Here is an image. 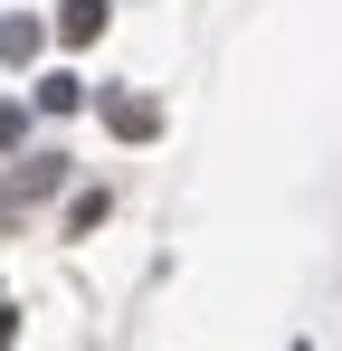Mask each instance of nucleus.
<instances>
[{"label":"nucleus","instance_id":"nucleus-6","mask_svg":"<svg viewBox=\"0 0 342 351\" xmlns=\"http://www.w3.org/2000/svg\"><path fill=\"white\" fill-rule=\"evenodd\" d=\"M105 209H114L105 190H76V199H67V228H95V219H105Z\"/></svg>","mask_w":342,"mask_h":351},{"label":"nucleus","instance_id":"nucleus-1","mask_svg":"<svg viewBox=\"0 0 342 351\" xmlns=\"http://www.w3.org/2000/svg\"><path fill=\"white\" fill-rule=\"evenodd\" d=\"M105 123L124 143H152V133H162V105H152V95H105Z\"/></svg>","mask_w":342,"mask_h":351},{"label":"nucleus","instance_id":"nucleus-4","mask_svg":"<svg viewBox=\"0 0 342 351\" xmlns=\"http://www.w3.org/2000/svg\"><path fill=\"white\" fill-rule=\"evenodd\" d=\"M38 48H48V29H38V19H0V66H29Z\"/></svg>","mask_w":342,"mask_h":351},{"label":"nucleus","instance_id":"nucleus-5","mask_svg":"<svg viewBox=\"0 0 342 351\" xmlns=\"http://www.w3.org/2000/svg\"><path fill=\"white\" fill-rule=\"evenodd\" d=\"M86 105V76H38V114H76Z\"/></svg>","mask_w":342,"mask_h":351},{"label":"nucleus","instance_id":"nucleus-7","mask_svg":"<svg viewBox=\"0 0 342 351\" xmlns=\"http://www.w3.org/2000/svg\"><path fill=\"white\" fill-rule=\"evenodd\" d=\"M19 133H29V105H0V152H10Z\"/></svg>","mask_w":342,"mask_h":351},{"label":"nucleus","instance_id":"nucleus-3","mask_svg":"<svg viewBox=\"0 0 342 351\" xmlns=\"http://www.w3.org/2000/svg\"><path fill=\"white\" fill-rule=\"evenodd\" d=\"M57 180H67V162H57V152H29V162L10 171V199H48Z\"/></svg>","mask_w":342,"mask_h":351},{"label":"nucleus","instance_id":"nucleus-8","mask_svg":"<svg viewBox=\"0 0 342 351\" xmlns=\"http://www.w3.org/2000/svg\"><path fill=\"white\" fill-rule=\"evenodd\" d=\"M0 342H19V313H10V304H0Z\"/></svg>","mask_w":342,"mask_h":351},{"label":"nucleus","instance_id":"nucleus-2","mask_svg":"<svg viewBox=\"0 0 342 351\" xmlns=\"http://www.w3.org/2000/svg\"><path fill=\"white\" fill-rule=\"evenodd\" d=\"M105 0H57V38H67V48H86V38H105Z\"/></svg>","mask_w":342,"mask_h":351}]
</instances>
